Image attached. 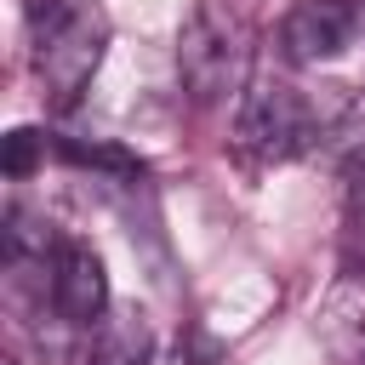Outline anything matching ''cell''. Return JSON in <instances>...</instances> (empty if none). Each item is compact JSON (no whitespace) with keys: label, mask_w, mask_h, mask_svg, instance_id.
I'll return each instance as SVG.
<instances>
[{"label":"cell","mask_w":365,"mask_h":365,"mask_svg":"<svg viewBox=\"0 0 365 365\" xmlns=\"http://www.w3.org/2000/svg\"><path fill=\"white\" fill-rule=\"evenodd\" d=\"M245 23L222 0H194V11L177 29V80L194 103H217L245 80Z\"/></svg>","instance_id":"6da1fadb"},{"label":"cell","mask_w":365,"mask_h":365,"mask_svg":"<svg viewBox=\"0 0 365 365\" xmlns=\"http://www.w3.org/2000/svg\"><path fill=\"white\" fill-rule=\"evenodd\" d=\"M108 23L91 0H40L34 6V68L57 103H68L103 63Z\"/></svg>","instance_id":"7a4b0ae2"},{"label":"cell","mask_w":365,"mask_h":365,"mask_svg":"<svg viewBox=\"0 0 365 365\" xmlns=\"http://www.w3.org/2000/svg\"><path fill=\"white\" fill-rule=\"evenodd\" d=\"M234 143L240 154L251 160H291V154H308L319 143V108L285 86V80H257L245 97H240V114H234Z\"/></svg>","instance_id":"3957f363"},{"label":"cell","mask_w":365,"mask_h":365,"mask_svg":"<svg viewBox=\"0 0 365 365\" xmlns=\"http://www.w3.org/2000/svg\"><path fill=\"white\" fill-rule=\"evenodd\" d=\"M359 29V6L354 0H297L279 23V57L308 68V63H325L336 51H348Z\"/></svg>","instance_id":"277c9868"},{"label":"cell","mask_w":365,"mask_h":365,"mask_svg":"<svg viewBox=\"0 0 365 365\" xmlns=\"http://www.w3.org/2000/svg\"><path fill=\"white\" fill-rule=\"evenodd\" d=\"M51 314H63L74 331H91L108 314V274L103 257L80 240H63L51 257Z\"/></svg>","instance_id":"5b68a950"},{"label":"cell","mask_w":365,"mask_h":365,"mask_svg":"<svg viewBox=\"0 0 365 365\" xmlns=\"http://www.w3.org/2000/svg\"><path fill=\"white\" fill-rule=\"evenodd\" d=\"M336 160H365V97H342L331 114H319V143Z\"/></svg>","instance_id":"8992f818"},{"label":"cell","mask_w":365,"mask_h":365,"mask_svg":"<svg viewBox=\"0 0 365 365\" xmlns=\"http://www.w3.org/2000/svg\"><path fill=\"white\" fill-rule=\"evenodd\" d=\"M91 359H97V365H148V336H143V325L97 319V325H91Z\"/></svg>","instance_id":"52a82bcc"},{"label":"cell","mask_w":365,"mask_h":365,"mask_svg":"<svg viewBox=\"0 0 365 365\" xmlns=\"http://www.w3.org/2000/svg\"><path fill=\"white\" fill-rule=\"evenodd\" d=\"M148 365H194V359H188V354H182V348H160V354H154V359H148Z\"/></svg>","instance_id":"ba28073f"},{"label":"cell","mask_w":365,"mask_h":365,"mask_svg":"<svg viewBox=\"0 0 365 365\" xmlns=\"http://www.w3.org/2000/svg\"><path fill=\"white\" fill-rule=\"evenodd\" d=\"M0 365H17V359H0Z\"/></svg>","instance_id":"9c48e42d"}]
</instances>
